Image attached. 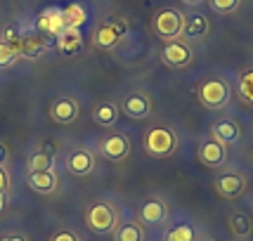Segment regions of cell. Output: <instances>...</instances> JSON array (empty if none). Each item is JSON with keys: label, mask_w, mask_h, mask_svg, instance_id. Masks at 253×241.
Returning <instances> with one entry per match:
<instances>
[{"label": "cell", "mask_w": 253, "mask_h": 241, "mask_svg": "<svg viewBox=\"0 0 253 241\" xmlns=\"http://www.w3.org/2000/svg\"><path fill=\"white\" fill-rule=\"evenodd\" d=\"M144 149L156 159L170 156L177 149V135L168 125H154L144 135Z\"/></svg>", "instance_id": "cell-1"}, {"label": "cell", "mask_w": 253, "mask_h": 241, "mask_svg": "<svg viewBox=\"0 0 253 241\" xmlns=\"http://www.w3.org/2000/svg\"><path fill=\"white\" fill-rule=\"evenodd\" d=\"M152 26H154V33L161 38V40H177L182 38V29H185V17L180 14L173 7H164L154 14L152 19Z\"/></svg>", "instance_id": "cell-2"}, {"label": "cell", "mask_w": 253, "mask_h": 241, "mask_svg": "<svg viewBox=\"0 0 253 241\" xmlns=\"http://www.w3.org/2000/svg\"><path fill=\"white\" fill-rule=\"evenodd\" d=\"M85 222H88V227L92 232L109 234V232H114L116 225H119V213H116V208H114L111 203L97 201V203H92V206L85 210Z\"/></svg>", "instance_id": "cell-3"}, {"label": "cell", "mask_w": 253, "mask_h": 241, "mask_svg": "<svg viewBox=\"0 0 253 241\" xmlns=\"http://www.w3.org/2000/svg\"><path fill=\"white\" fill-rule=\"evenodd\" d=\"M232 90L230 85L220 80V78H211V80H204L199 85V102L206 107V109H225L230 104Z\"/></svg>", "instance_id": "cell-4"}, {"label": "cell", "mask_w": 253, "mask_h": 241, "mask_svg": "<svg viewBox=\"0 0 253 241\" xmlns=\"http://www.w3.org/2000/svg\"><path fill=\"white\" fill-rule=\"evenodd\" d=\"M126 31H128V26H126L123 19L102 22L97 29H95V33H92V43H95V47H99V50H111V47L119 45V40L126 36Z\"/></svg>", "instance_id": "cell-5"}, {"label": "cell", "mask_w": 253, "mask_h": 241, "mask_svg": "<svg viewBox=\"0 0 253 241\" xmlns=\"http://www.w3.org/2000/svg\"><path fill=\"white\" fill-rule=\"evenodd\" d=\"M161 62L170 69H182L192 62V47L187 45V40L177 38V40H168L161 50Z\"/></svg>", "instance_id": "cell-6"}, {"label": "cell", "mask_w": 253, "mask_h": 241, "mask_svg": "<svg viewBox=\"0 0 253 241\" xmlns=\"http://www.w3.org/2000/svg\"><path fill=\"white\" fill-rule=\"evenodd\" d=\"M36 29H38V33H43V36L57 38V36L66 29L64 10H59V7H47V10H43L38 14V19H36Z\"/></svg>", "instance_id": "cell-7"}, {"label": "cell", "mask_w": 253, "mask_h": 241, "mask_svg": "<svg viewBox=\"0 0 253 241\" xmlns=\"http://www.w3.org/2000/svg\"><path fill=\"white\" fill-rule=\"evenodd\" d=\"M213 187L222 199H237L246 189V177L242 173H222V175L215 177Z\"/></svg>", "instance_id": "cell-8"}, {"label": "cell", "mask_w": 253, "mask_h": 241, "mask_svg": "<svg viewBox=\"0 0 253 241\" xmlns=\"http://www.w3.org/2000/svg\"><path fill=\"white\" fill-rule=\"evenodd\" d=\"M52 36H43V33H26L22 36V43H19V57H26V59H38L43 55L50 45Z\"/></svg>", "instance_id": "cell-9"}, {"label": "cell", "mask_w": 253, "mask_h": 241, "mask_svg": "<svg viewBox=\"0 0 253 241\" xmlns=\"http://www.w3.org/2000/svg\"><path fill=\"white\" fill-rule=\"evenodd\" d=\"M99 152L109 161H123L130 154V140L126 135H109L99 144Z\"/></svg>", "instance_id": "cell-10"}, {"label": "cell", "mask_w": 253, "mask_h": 241, "mask_svg": "<svg viewBox=\"0 0 253 241\" xmlns=\"http://www.w3.org/2000/svg\"><path fill=\"white\" fill-rule=\"evenodd\" d=\"M121 109L126 116H130V119H147L149 114H152V99L142 95V92H130V95H126L121 102Z\"/></svg>", "instance_id": "cell-11"}, {"label": "cell", "mask_w": 253, "mask_h": 241, "mask_svg": "<svg viewBox=\"0 0 253 241\" xmlns=\"http://www.w3.org/2000/svg\"><path fill=\"white\" fill-rule=\"evenodd\" d=\"M211 135H213V140H218V142H222L225 147H230V144L239 142V137H242V125H239L234 119H220V120L213 123Z\"/></svg>", "instance_id": "cell-12"}, {"label": "cell", "mask_w": 253, "mask_h": 241, "mask_svg": "<svg viewBox=\"0 0 253 241\" xmlns=\"http://www.w3.org/2000/svg\"><path fill=\"white\" fill-rule=\"evenodd\" d=\"M199 161L204 165H211V168H218L227 161V147L218 140H206V142L199 147Z\"/></svg>", "instance_id": "cell-13"}, {"label": "cell", "mask_w": 253, "mask_h": 241, "mask_svg": "<svg viewBox=\"0 0 253 241\" xmlns=\"http://www.w3.org/2000/svg\"><path fill=\"white\" fill-rule=\"evenodd\" d=\"M78 102L74 97H59L50 107V119L55 120V123H62V125H69V123H74L78 119Z\"/></svg>", "instance_id": "cell-14"}, {"label": "cell", "mask_w": 253, "mask_h": 241, "mask_svg": "<svg viewBox=\"0 0 253 241\" xmlns=\"http://www.w3.org/2000/svg\"><path fill=\"white\" fill-rule=\"evenodd\" d=\"M140 220L144 225H164L168 220V206H166L164 199H149L144 201L142 208H140Z\"/></svg>", "instance_id": "cell-15"}, {"label": "cell", "mask_w": 253, "mask_h": 241, "mask_svg": "<svg viewBox=\"0 0 253 241\" xmlns=\"http://www.w3.org/2000/svg\"><path fill=\"white\" fill-rule=\"evenodd\" d=\"M66 168H69V173H74V175L85 177L95 170V156H92L88 149H76V152L69 154Z\"/></svg>", "instance_id": "cell-16"}, {"label": "cell", "mask_w": 253, "mask_h": 241, "mask_svg": "<svg viewBox=\"0 0 253 241\" xmlns=\"http://www.w3.org/2000/svg\"><path fill=\"white\" fill-rule=\"evenodd\" d=\"M55 45L59 47L62 55H76V52H81V47H83V33L76 26H66L64 31L55 38Z\"/></svg>", "instance_id": "cell-17"}, {"label": "cell", "mask_w": 253, "mask_h": 241, "mask_svg": "<svg viewBox=\"0 0 253 241\" xmlns=\"http://www.w3.org/2000/svg\"><path fill=\"white\" fill-rule=\"evenodd\" d=\"M26 182L33 192L38 194H52L57 189V173L55 170H38V173H29Z\"/></svg>", "instance_id": "cell-18"}, {"label": "cell", "mask_w": 253, "mask_h": 241, "mask_svg": "<svg viewBox=\"0 0 253 241\" xmlns=\"http://www.w3.org/2000/svg\"><path fill=\"white\" fill-rule=\"evenodd\" d=\"M209 33V19L201 14V12H192L185 17V29H182V36L194 40V38H201Z\"/></svg>", "instance_id": "cell-19"}, {"label": "cell", "mask_w": 253, "mask_h": 241, "mask_svg": "<svg viewBox=\"0 0 253 241\" xmlns=\"http://www.w3.org/2000/svg\"><path fill=\"white\" fill-rule=\"evenodd\" d=\"M119 114H121V109L114 102H99L97 107H95V111H92V119L102 128H111V125H116Z\"/></svg>", "instance_id": "cell-20"}, {"label": "cell", "mask_w": 253, "mask_h": 241, "mask_svg": "<svg viewBox=\"0 0 253 241\" xmlns=\"http://www.w3.org/2000/svg\"><path fill=\"white\" fill-rule=\"evenodd\" d=\"M114 241H144V230L140 222H123L114 230Z\"/></svg>", "instance_id": "cell-21"}, {"label": "cell", "mask_w": 253, "mask_h": 241, "mask_svg": "<svg viewBox=\"0 0 253 241\" xmlns=\"http://www.w3.org/2000/svg\"><path fill=\"white\" fill-rule=\"evenodd\" d=\"M38 170H55V154L47 152H36L29 159V173H38Z\"/></svg>", "instance_id": "cell-22"}, {"label": "cell", "mask_w": 253, "mask_h": 241, "mask_svg": "<svg viewBox=\"0 0 253 241\" xmlns=\"http://www.w3.org/2000/svg\"><path fill=\"white\" fill-rule=\"evenodd\" d=\"M230 230L234 237H249L253 232V225H251V218L244 215V213H234L230 218Z\"/></svg>", "instance_id": "cell-23"}, {"label": "cell", "mask_w": 253, "mask_h": 241, "mask_svg": "<svg viewBox=\"0 0 253 241\" xmlns=\"http://www.w3.org/2000/svg\"><path fill=\"white\" fill-rule=\"evenodd\" d=\"M64 22H66V26L81 29L83 24L88 22V14H85V10L81 5H69V7H64Z\"/></svg>", "instance_id": "cell-24"}, {"label": "cell", "mask_w": 253, "mask_h": 241, "mask_svg": "<svg viewBox=\"0 0 253 241\" xmlns=\"http://www.w3.org/2000/svg\"><path fill=\"white\" fill-rule=\"evenodd\" d=\"M197 237H194V230H192V225H187V222H180V225H175L173 230L166 234V241H194Z\"/></svg>", "instance_id": "cell-25"}, {"label": "cell", "mask_w": 253, "mask_h": 241, "mask_svg": "<svg viewBox=\"0 0 253 241\" xmlns=\"http://www.w3.org/2000/svg\"><path fill=\"white\" fill-rule=\"evenodd\" d=\"M17 59H19V50L12 47L10 43H5V40H0V69H10V66H14Z\"/></svg>", "instance_id": "cell-26"}, {"label": "cell", "mask_w": 253, "mask_h": 241, "mask_svg": "<svg viewBox=\"0 0 253 241\" xmlns=\"http://www.w3.org/2000/svg\"><path fill=\"white\" fill-rule=\"evenodd\" d=\"M239 95L246 104H253V69L244 71L239 76Z\"/></svg>", "instance_id": "cell-27"}, {"label": "cell", "mask_w": 253, "mask_h": 241, "mask_svg": "<svg viewBox=\"0 0 253 241\" xmlns=\"http://www.w3.org/2000/svg\"><path fill=\"white\" fill-rule=\"evenodd\" d=\"M239 2L242 0H209L211 10L218 12V14H232V12L239 10Z\"/></svg>", "instance_id": "cell-28"}, {"label": "cell", "mask_w": 253, "mask_h": 241, "mask_svg": "<svg viewBox=\"0 0 253 241\" xmlns=\"http://www.w3.org/2000/svg\"><path fill=\"white\" fill-rule=\"evenodd\" d=\"M22 36H24V33L19 31L17 26H7V29H2V38H0V40H5V43H10L12 47H17V50H19Z\"/></svg>", "instance_id": "cell-29"}, {"label": "cell", "mask_w": 253, "mask_h": 241, "mask_svg": "<svg viewBox=\"0 0 253 241\" xmlns=\"http://www.w3.org/2000/svg\"><path fill=\"white\" fill-rule=\"evenodd\" d=\"M50 241H78V237L74 234V232L62 230V232H57V234H52V239Z\"/></svg>", "instance_id": "cell-30"}, {"label": "cell", "mask_w": 253, "mask_h": 241, "mask_svg": "<svg viewBox=\"0 0 253 241\" xmlns=\"http://www.w3.org/2000/svg\"><path fill=\"white\" fill-rule=\"evenodd\" d=\"M7 187H10V177L5 173V168L0 165V192H7Z\"/></svg>", "instance_id": "cell-31"}, {"label": "cell", "mask_w": 253, "mask_h": 241, "mask_svg": "<svg viewBox=\"0 0 253 241\" xmlns=\"http://www.w3.org/2000/svg\"><path fill=\"white\" fill-rule=\"evenodd\" d=\"M7 159H10V149H7L5 142H0V165L7 163Z\"/></svg>", "instance_id": "cell-32"}, {"label": "cell", "mask_w": 253, "mask_h": 241, "mask_svg": "<svg viewBox=\"0 0 253 241\" xmlns=\"http://www.w3.org/2000/svg\"><path fill=\"white\" fill-rule=\"evenodd\" d=\"M180 2H185V5H189V7H197V5L206 2V0H180Z\"/></svg>", "instance_id": "cell-33"}, {"label": "cell", "mask_w": 253, "mask_h": 241, "mask_svg": "<svg viewBox=\"0 0 253 241\" xmlns=\"http://www.w3.org/2000/svg\"><path fill=\"white\" fill-rule=\"evenodd\" d=\"M5 210V192H0V213Z\"/></svg>", "instance_id": "cell-34"}, {"label": "cell", "mask_w": 253, "mask_h": 241, "mask_svg": "<svg viewBox=\"0 0 253 241\" xmlns=\"http://www.w3.org/2000/svg\"><path fill=\"white\" fill-rule=\"evenodd\" d=\"M194 241H213L211 237H199V239H194Z\"/></svg>", "instance_id": "cell-35"}, {"label": "cell", "mask_w": 253, "mask_h": 241, "mask_svg": "<svg viewBox=\"0 0 253 241\" xmlns=\"http://www.w3.org/2000/svg\"><path fill=\"white\" fill-rule=\"evenodd\" d=\"M2 241H14V239H12V237H10V239H2Z\"/></svg>", "instance_id": "cell-36"}]
</instances>
